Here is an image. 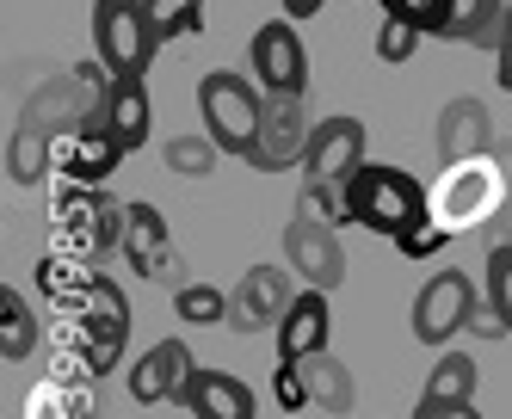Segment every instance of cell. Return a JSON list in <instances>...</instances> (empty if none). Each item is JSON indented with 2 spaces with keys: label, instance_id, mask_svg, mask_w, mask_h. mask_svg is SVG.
<instances>
[{
  "label": "cell",
  "instance_id": "1",
  "mask_svg": "<svg viewBox=\"0 0 512 419\" xmlns=\"http://www.w3.org/2000/svg\"><path fill=\"white\" fill-rule=\"evenodd\" d=\"M346 204H352V222L371 228V235H414V228L432 222V185H420L408 167H383V161H364L352 179H346Z\"/></svg>",
  "mask_w": 512,
  "mask_h": 419
},
{
  "label": "cell",
  "instance_id": "2",
  "mask_svg": "<svg viewBox=\"0 0 512 419\" xmlns=\"http://www.w3.org/2000/svg\"><path fill=\"white\" fill-rule=\"evenodd\" d=\"M500 204H506V161L500 155L445 161V173L432 179V222L451 228V235H469V228L494 222Z\"/></svg>",
  "mask_w": 512,
  "mask_h": 419
},
{
  "label": "cell",
  "instance_id": "3",
  "mask_svg": "<svg viewBox=\"0 0 512 419\" xmlns=\"http://www.w3.org/2000/svg\"><path fill=\"white\" fill-rule=\"evenodd\" d=\"M124 216L130 204H118L105 185H75V179L56 185V235H62V253L75 259L124 253Z\"/></svg>",
  "mask_w": 512,
  "mask_h": 419
},
{
  "label": "cell",
  "instance_id": "4",
  "mask_svg": "<svg viewBox=\"0 0 512 419\" xmlns=\"http://www.w3.org/2000/svg\"><path fill=\"white\" fill-rule=\"evenodd\" d=\"M198 111H204V136L223 155H247L253 136H260V118H266V87L235 68H210L198 81Z\"/></svg>",
  "mask_w": 512,
  "mask_h": 419
},
{
  "label": "cell",
  "instance_id": "5",
  "mask_svg": "<svg viewBox=\"0 0 512 419\" xmlns=\"http://www.w3.org/2000/svg\"><path fill=\"white\" fill-rule=\"evenodd\" d=\"M161 37L142 13V0H93V56L112 74H149Z\"/></svg>",
  "mask_w": 512,
  "mask_h": 419
},
{
  "label": "cell",
  "instance_id": "6",
  "mask_svg": "<svg viewBox=\"0 0 512 419\" xmlns=\"http://www.w3.org/2000/svg\"><path fill=\"white\" fill-rule=\"evenodd\" d=\"M309 105L303 93H266V118H260V136H253L247 148V167H260V173H290V167H303L309 161Z\"/></svg>",
  "mask_w": 512,
  "mask_h": 419
},
{
  "label": "cell",
  "instance_id": "7",
  "mask_svg": "<svg viewBox=\"0 0 512 419\" xmlns=\"http://www.w3.org/2000/svg\"><path fill=\"white\" fill-rule=\"evenodd\" d=\"M482 315V296H475V284L457 272V265H445V272H432L414 296V339L420 346H451V339Z\"/></svg>",
  "mask_w": 512,
  "mask_h": 419
},
{
  "label": "cell",
  "instance_id": "8",
  "mask_svg": "<svg viewBox=\"0 0 512 419\" xmlns=\"http://www.w3.org/2000/svg\"><path fill=\"white\" fill-rule=\"evenodd\" d=\"M81 321V333H87V370L99 376V370H112L118 358H124V339H130V296L112 284V278H87V290H81V302L68 309Z\"/></svg>",
  "mask_w": 512,
  "mask_h": 419
},
{
  "label": "cell",
  "instance_id": "9",
  "mask_svg": "<svg viewBox=\"0 0 512 419\" xmlns=\"http://www.w3.org/2000/svg\"><path fill=\"white\" fill-rule=\"evenodd\" d=\"M247 56H253V81L266 93H309V44L297 19H266L253 31Z\"/></svg>",
  "mask_w": 512,
  "mask_h": 419
},
{
  "label": "cell",
  "instance_id": "10",
  "mask_svg": "<svg viewBox=\"0 0 512 419\" xmlns=\"http://www.w3.org/2000/svg\"><path fill=\"white\" fill-rule=\"evenodd\" d=\"M124 161H130L124 142L105 130V124H68V130H56V142H50L56 179H75V185H105Z\"/></svg>",
  "mask_w": 512,
  "mask_h": 419
},
{
  "label": "cell",
  "instance_id": "11",
  "mask_svg": "<svg viewBox=\"0 0 512 419\" xmlns=\"http://www.w3.org/2000/svg\"><path fill=\"white\" fill-rule=\"evenodd\" d=\"M284 265L297 272L303 284L315 290H334L346 278V253H340V235H334V222H315V216H290L284 228Z\"/></svg>",
  "mask_w": 512,
  "mask_h": 419
},
{
  "label": "cell",
  "instance_id": "12",
  "mask_svg": "<svg viewBox=\"0 0 512 419\" xmlns=\"http://www.w3.org/2000/svg\"><path fill=\"white\" fill-rule=\"evenodd\" d=\"M364 130L358 118H321L315 136H309V161H303V185H346L358 167H364Z\"/></svg>",
  "mask_w": 512,
  "mask_h": 419
},
{
  "label": "cell",
  "instance_id": "13",
  "mask_svg": "<svg viewBox=\"0 0 512 419\" xmlns=\"http://www.w3.org/2000/svg\"><path fill=\"white\" fill-rule=\"evenodd\" d=\"M192 352H186V339H161V346H149L136 358L130 370V395L142 407H161V401H179L186 407V389H192Z\"/></svg>",
  "mask_w": 512,
  "mask_h": 419
},
{
  "label": "cell",
  "instance_id": "14",
  "mask_svg": "<svg viewBox=\"0 0 512 419\" xmlns=\"http://www.w3.org/2000/svg\"><path fill=\"white\" fill-rule=\"evenodd\" d=\"M297 272L290 265H253V272L235 284V321L247 327V333H260V327H278L284 321V309L297 302Z\"/></svg>",
  "mask_w": 512,
  "mask_h": 419
},
{
  "label": "cell",
  "instance_id": "15",
  "mask_svg": "<svg viewBox=\"0 0 512 419\" xmlns=\"http://www.w3.org/2000/svg\"><path fill=\"white\" fill-rule=\"evenodd\" d=\"M272 339H278V358H297V364L315 358V352H327V339H334V302H327V290L303 284Z\"/></svg>",
  "mask_w": 512,
  "mask_h": 419
},
{
  "label": "cell",
  "instance_id": "16",
  "mask_svg": "<svg viewBox=\"0 0 512 419\" xmlns=\"http://www.w3.org/2000/svg\"><path fill=\"white\" fill-rule=\"evenodd\" d=\"M99 124L124 142V155H136V148L155 136V105H149V87H142V74H112V93H105Z\"/></svg>",
  "mask_w": 512,
  "mask_h": 419
},
{
  "label": "cell",
  "instance_id": "17",
  "mask_svg": "<svg viewBox=\"0 0 512 419\" xmlns=\"http://www.w3.org/2000/svg\"><path fill=\"white\" fill-rule=\"evenodd\" d=\"M124 259L136 265V278H161L173 272V228L155 204H130L124 216Z\"/></svg>",
  "mask_w": 512,
  "mask_h": 419
},
{
  "label": "cell",
  "instance_id": "18",
  "mask_svg": "<svg viewBox=\"0 0 512 419\" xmlns=\"http://www.w3.org/2000/svg\"><path fill=\"white\" fill-rule=\"evenodd\" d=\"M192 419H260V401L241 383L235 370H192V389H186Z\"/></svg>",
  "mask_w": 512,
  "mask_h": 419
},
{
  "label": "cell",
  "instance_id": "19",
  "mask_svg": "<svg viewBox=\"0 0 512 419\" xmlns=\"http://www.w3.org/2000/svg\"><path fill=\"white\" fill-rule=\"evenodd\" d=\"M488 111L482 99H451L438 111V161H463V155H488Z\"/></svg>",
  "mask_w": 512,
  "mask_h": 419
},
{
  "label": "cell",
  "instance_id": "20",
  "mask_svg": "<svg viewBox=\"0 0 512 419\" xmlns=\"http://www.w3.org/2000/svg\"><path fill=\"white\" fill-rule=\"evenodd\" d=\"M445 37H451V44H475V50H500V37H506V0H457Z\"/></svg>",
  "mask_w": 512,
  "mask_h": 419
},
{
  "label": "cell",
  "instance_id": "21",
  "mask_svg": "<svg viewBox=\"0 0 512 419\" xmlns=\"http://www.w3.org/2000/svg\"><path fill=\"white\" fill-rule=\"evenodd\" d=\"M31 352H38V321H31V309H25L19 290H0V358L25 364Z\"/></svg>",
  "mask_w": 512,
  "mask_h": 419
},
{
  "label": "cell",
  "instance_id": "22",
  "mask_svg": "<svg viewBox=\"0 0 512 419\" xmlns=\"http://www.w3.org/2000/svg\"><path fill=\"white\" fill-rule=\"evenodd\" d=\"M303 376H309L315 407H327V413H346L352 407V370L346 364H334L327 352H315V358H303Z\"/></svg>",
  "mask_w": 512,
  "mask_h": 419
},
{
  "label": "cell",
  "instance_id": "23",
  "mask_svg": "<svg viewBox=\"0 0 512 419\" xmlns=\"http://www.w3.org/2000/svg\"><path fill=\"white\" fill-rule=\"evenodd\" d=\"M475 383H482V364H475L469 352H445V358L432 364L426 395L432 401H475Z\"/></svg>",
  "mask_w": 512,
  "mask_h": 419
},
{
  "label": "cell",
  "instance_id": "24",
  "mask_svg": "<svg viewBox=\"0 0 512 419\" xmlns=\"http://www.w3.org/2000/svg\"><path fill=\"white\" fill-rule=\"evenodd\" d=\"M173 315L186 327H216L223 315H235V302L216 290V284H179L173 290Z\"/></svg>",
  "mask_w": 512,
  "mask_h": 419
},
{
  "label": "cell",
  "instance_id": "25",
  "mask_svg": "<svg viewBox=\"0 0 512 419\" xmlns=\"http://www.w3.org/2000/svg\"><path fill=\"white\" fill-rule=\"evenodd\" d=\"M482 296H488V315L506 327L512 339V241L488 247V272H482Z\"/></svg>",
  "mask_w": 512,
  "mask_h": 419
},
{
  "label": "cell",
  "instance_id": "26",
  "mask_svg": "<svg viewBox=\"0 0 512 419\" xmlns=\"http://www.w3.org/2000/svg\"><path fill=\"white\" fill-rule=\"evenodd\" d=\"M204 7H210V0H142V13H149V25H155L161 44H173V37H192V31L204 25Z\"/></svg>",
  "mask_w": 512,
  "mask_h": 419
},
{
  "label": "cell",
  "instance_id": "27",
  "mask_svg": "<svg viewBox=\"0 0 512 419\" xmlns=\"http://www.w3.org/2000/svg\"><path fill=\"white\" fill-rule=\"evenodd\" d=\"M377 7H383L389 19H401V25H414L420 37H445L457 0H377Z\"/></svg>",
  "mask_w": 512,
  "mask_h": 419
},
{
  "label": "cell",
  "instance_id": "28",
  "mask_svg": "<svg viewBox=\"0 0 512 419\" xmlns=\"http://www.w3.org/2000/svg\"><path fill=\"white\" fill-rule=\"evenodd\" d=\"M216 155H223V148H216L210 136H167V142H161V161H167L173 173H186V179H204V173L216 167Z\"/></svg>",
  "mask_w": 512,
  "mask_h": 419
},
{
  "label": "cell",
  "instance_id": "29",
  "mask_svg": "<svg viewBox=\"0 0 512 419\" xmlns=\"http://www.w3.org/2000/svg\"><path fill=\"white\" fill-rule=\"evenodd\" d=\"M272 401L284 407V413H303L315 395H309V376H303V364L297 358H278V370H272Z\"/></svg>",
  "mask_w": 512,
  "mask_h": 419
},
{
  "label": "cell",
  "instance_id": "30",
  "mask_svg": "<svg viewBox=\"0 0 512 419\" xmlns=\"http://www.w3.org/2000/svg\"><path fill=\"white\" fill-rule=\"evenodd\" d=\"M414 50H420V31L383 13V25H377V56H383V62H408Z\"/></svg>",
  "mask_w": 512,
  "mask_h": 419
},
{
  "label": "cell",
  "instance_id": "31",
  "mask_svg": "<svg viewBox=\"0 0 512 419\" xmlns=\"http://www.w3.org/2000/svg\"><path fill=\"white\" fill-rule=\"evenodd\" d=\"M451 241V228H438V222H426V228H414V235H401L395 241V253H408V259H432L438 247Z\"/></svg>",
  "mask_w": 512,
  "mask_h": 419
},
{
  "label": "cell",
  "instance_id": "32",
  "mask_svg": "<svg viewBox=\"0 0 512 419\" xmlns=\"http://www.w3.org/2000/svg\"><path fill=\"white\" fill-rule=\"evenodd\" d=\"M414 419H482V413H475V401H432V395H420Z\"/></svg>",
  "mask_w": 512,
  "mask_h": 419
},
{
  "label": "cell",
  "instance_id": "33",
  "mask_svg": "<svg viewBox=\"0 0 512 419\" xmlns=\"http://www.w3.org/2000/svg\"><path fill=\"white\" fill-rule=\"evenodd\" d=\"M494 68H500V87L512 93V0H506V37H500V50H494Z\"/></svg>",
  "mask_w": 512,
  "mask_h": 419
},
{
  "label": "cell",
  "instance_id": "34",
  "mask_svg": "<svg viewBox=\"0 0 512 419\" xmlns=\"http://www.w3.org/2000/svg\"><path fill=\"white\" fill-rule=\"evenodd\" d=\"M321 7H327V0H284V19H297V25H303V19H315Z\"/></svg>",
  "mask_w": 512,
  "mask_h": 419
}]
</instances>
